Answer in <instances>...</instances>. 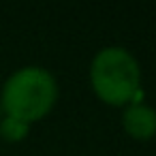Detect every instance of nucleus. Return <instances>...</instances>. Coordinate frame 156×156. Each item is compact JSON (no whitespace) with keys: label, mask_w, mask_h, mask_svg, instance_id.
Here are the masks:
<instances>
[{"label":"nucleus","mask_w":156,"mask_h":156,"mask_svg":"<svg viewBox=\"0 0 156 156\" xmlns=\"http://www.w3.org/2000/svg\"><path fill=\"white\" fill-rule=\"evenodd\" d=\"M28 126H30L28 122H22V120H17V118L7 115L2 122H0V135H2L7 141H20V139L26 137Z\"/></svg>","instance_id":"4"},{"label":"nucleus","mask_w":156,"mask_h":156,"mask_svg":"<svg viewBox=\"0 0 156 156\" xmlns=\"http://www.w3.org/2000/svg\"><path fill=\"white\" fill-rule=\"evenodd\" d=\"M90 77L96 94L111 105L130 101L139 90V64L124 47L101 49L92 60Z\"/></svg>","instance_id":"2"},{"label":"nucleus","mask_w":156,"mask_h":156,"mask_svg":"<svg viewBox=\"0 0 156 156\" xmlns=\"http://www.w3.org/2000/svg\"><path fill=\"white\" fill-rule=\"evenodd\" d=\"M56 101V81L41 66H26L13 73L2 88V107L7 115L32 122L45 115Z\"/></svg>","instance_id":"1"},{"label":"nucleus","mask_w":156,"mask_h":156,"mask_svg":"<svg viewBox=\"0 0 156 156\" xmlns=\"http://www.w3.org/2000/svg\"><path fill=\"white\" fill-rule=\"evenodd\" d=\"M122 122H124V128L135 139H147L156 133V111L143 103L130 105L124 111Z\"/></svg>","instance_id":"3"}]
</instances>
